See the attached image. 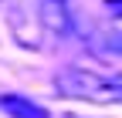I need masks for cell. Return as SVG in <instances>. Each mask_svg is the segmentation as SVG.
<instances>
[{"label":"cell","instance_id":"5b68a950","mask_svg":"<svg viewBox=\"0 0 122 118\" xmlns=\"http://www.w3.org/2000/svg\"><path fill=\"white\" fill-rule=\"evenodd\" d=\"M105 7H109V14L115 20H122V0H105Z\"/></svg>","mask_w":122,"mask_h":118},{"label":"cell","instance_id":"7a4b0ae2","mask_svg":"<svg viewBox=\"0 0 122 118\" xmlns=\"http://www.w3.org/2000/svg\"><path fill=\"white\" fill-rule=\"evenodd\" d=\"M37 20H41V27H44L54 41H65V37H71V31H75L68 0H37Z\"/></svg>","mask_w":122,"mask_h":118},{"label":"cell","instance_id":"277c9868","mask_svg":"<svg viewBox=\"0 0 122 118\" xmlns=\"http://www.w3.org/2000/svg\"><path fill=\"white\" fill-rule=\"evenodd\" d=\"M88 41H92V47H95L102 57H119L122 54V34H109V31L102 34L98 31L95 37H88Z\"/></svg>","mask_w":122,"mask_h":118},{"label":"cell","instance_id":"6da1fadb","mask_svg":"<svg viewBox=\"0 0 122 118\" xmlns=\"http://www.w3.org/2000/svg\"><path fill=\"white\" fill-rule=\"evenodd\" d=\"M54 91L61 98L92 105H122V78H102L88 68H61L54 74Z\"/></svg>","mask_w":122,"mask_h":118},{"label":"cell","instance_id":"3957f363","mask_svg":"<svg viewBox=\"0 0 122 118\" xmlns=\"http://www.w3.org/2000/svg\"><path fill=\"white\" fill-rule=\"evenodd\" d=\"M0 111H4L7 118H51L44 105H37L34 98H27V95H17V91H10V95H0Z\"/></svg>","mask_w":122,"mask_h":118},{"label":"cell","instance_id":"8992f818","mask_svg":"<svg viewBox=\"0 0 122 118\" xmlns=\"http://www.w3.org/2000/svg\"><path fill=\"white\" fill-rule=\"evenodd\" d=\"M65 118H78V115H65Z\"/></svg>","mask_w":122,"mask_h":118}]
</instances>
